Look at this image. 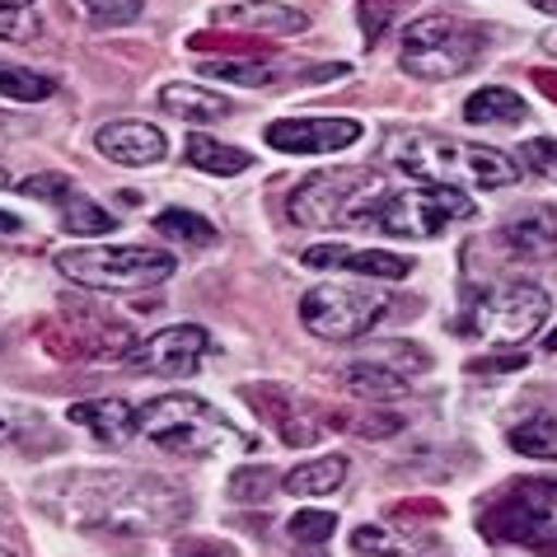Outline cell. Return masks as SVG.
I'll return each instance as SVG.
<instances>
[{
	"instance_id": "cell-11",
	"label": "cell",
	"mask_w": 557,
	"mask_h": 557,
	"mask_svg": "<svg viewBox=\"0 0 557 557\" xmlns=\"http://www.w3.org/2000/svg\"><path fill=\"white\" fill-rule=\"evenodd\" d=\"M211 347L207 329L197 323H174V329H160L154 337L132 347V366L146 370V375H164V380H178V375H193L202 366V356Z\"/></svg>"
},
{
	"instance_id": "cell-3",
	"label": "cell",
	"mask_w": 557,
	"mask_h": 557,
	"mask_svg": "<svg viewBox=\"0 0 557 557\" xmlns=\"http://www.w3.org/2000/svg\"><path fill=\"white\" fill-rule=\"evenodd\" d=\"M136 431H141L150 445H160L164 455H178V459H221L225 450L249 445L230 417H221L197 394L150 398V404L136 412Z\"/></svg>"
},
{
	"instance_id": "cell-13",
	"label": "cell",
	"mask_w": 557,
	"mask_h": 557,
	"mask_svg": "<svg viewBox=\"0 0 557 557\" xmlns=\"http://www.w3.org/2000/svg\"><path fill=\"white\" fill-rule=\"evenodd\" d=\"M262 136L282 154H333V150H347L361 141V122L356 117H282Z\"/></svg>"
},
{
	"instance_id": "cell-40",
	"label": "cell",
	"mask_w": 557,
	"mask_h": 557,
	"mask_svg": "<svg viewBox=\"0 0 557 557\" xmlns=\"http://www.w3.org/2000/svg\"><path fill=\"white\" fill-rule=\"evenodd\" d=\"M343 258V244H319V249H305V268H337Z\"/></svg>"
},
{
	"instance_id": "cell-27",
	"label": "cell",
	"mask_w": 557,
	"mask_h": 557,
	"mask_svg": "<svg viewBox=\"0 0 557 557\" xmlns=\"http://www.w3.org/2000/svg\"><path fill=\"white\" fill-rule=\"evenodd\" d=\"M57 95V81L42 71H28V66H14V61H0V99H14V103H42Z\"/></svg>"
},
{
	"instance_id": "cell-23",
	"label": "cell",
	"mask_w": 557,
	"mask_h": 557,
	"mask_svg": "<svg viewBox=\"0 0 557 557\" xmlns=\"http://www.w3.org/2000/svg\"><path fill=\"white\" fill-rule=\"evenodd\" d=\"M188 164L202 169V174L235 178V174H244V169H253V154L239 150V146L215 141V136H207V132H193V136H188Z\"/></svg>"
},
{
	"instance_id": "cell-24",
	"label": "cell",
	"mask_w": 557,
	"mask_h": 557,
	"mask_svg": "<svg viewBox=\"0 0 557 557\" xmlns=\"http://www.w3.org/2000/svg\"><path fill=\"white\" fill-rule=\"evenodd\" d=\"M337 380H343V389H347V394L370 398V404H389V398H398V394L408 389V380H404V375H394V370H384V366H375V361H366V356H361V361H351Z\"/></svg>"
},
{
	"instance_id": "cell-19",
	"label": "cell",
	"mask_w": 557,
	"mask_h": 557,
	"mask_svg": "<svg viewBox=\"0 0 557 557\" xmlns=\"http://www.w3.org/2000/svg\"><path fill=\"white\" fill-rule=\"evenodd\" d=\"M160 108L169 117H183V122H221V117L235 113V103L225 95H211L202 85H164Z\"/></svg>"
},
{
	"instance_id": "cell-18",
	"label": "cell",
	"mask_w": 557,
	"mask_h": 557,
	"mask_svg": "<svg viewBox=\"0 0 557 557\" xmlns=\"http://www.w3.org/2000/svg\"><path fill=\"white\" fill-rule=\"evenodd\" d=\"M197 71L225 85H249V89H268L276 81H286V66L276 57H258V52H239V57H197Z\"/></svg>"
},
{
	"instance_id": "cell-5",
	"label": "cell",
	"mask_w": 557,
	"mask_h": 557,
	"mask_svg": "<svg viewBox=\"0 0 557 557\" xmlns=\"http://www.w3.org/2000/svg\"><path fill=\"white\" fill-rule=\"evenodd\" d=\"M384 178L370 169H319L309 174L296 193H290V221L309 230H329V225H366L375 221V211L384 202Z\"/></svg>"
},
{
	"instance_id": "cell-9",
	"label": "cell",
	"mask_w": 557,
	"mask_h": 557,
	"mask_svg": "<svg viewBox=\"0 0 557 557\" xmlns=\"http://www.w3.org/2000/svg\"><path fill=\"white\" fill-rule=\"evenodd\" d=\"M548 290L534 286V282H502V286H487L483 296L473 300V309L459 323L463 333L483 337V343H524V337H534L539 329H544L548 319Z\"/></svg>"
},
{
	"instance_id": "cell-46",
	"label": "cell",
	"mask_w": 557,
	"mask_h": 557,
	"mask_svg": "<svg viewBox=\"0 0 557 557\" xmlns=\"http://www.w3.org/2000/svg\"><path fill=\"white\" fill-rule=\"evenodd\" d=\"M548 48H557V34H553V38H548Z\"/></svg>"
},
{
	"instance_id": "cell-1",
	"label": "cell",
	"mask_w": 557,
	"mask_h": 557,
	"mask_svg": "<svg viewBox=\"0 0 557 557\" xmlns=\"http://www.w3.org/2000/svg\"><path fill=\"white\" fill-rule=\"evenodd\" d=\"M38 502L57 520L89 534L113 539H150L188 520V492L164 483L154 473H117V469H89V473H61L38 492Z\"/></svg>"
},
{
	"instance_id": "cell-32",
	"label": "cell",
	"mask_w": 557,
	"mask_h": 557,
	"mask_svg": "<svg viewBox=\"0 0 557 557\" xmlns=\"http://www.w3.org/2000/svg\"><path fill=\"white\" fill-rule=\"evenodd\" d=\"M337 530V516L333 510H296V516L286 520V534H290V544H300V548H319V544H329Z\"/></svg>"
},
{
	"instance_id": "cell-20",
	"label": "cell",
	"mask_w": 557,
	"mask_h": 557,
	"mask_svg": "<svg viewBox=\"0 0 557 557\" xmlns=\"http://www.w3.org/2000/svg\"><path fill=\"white\" fill-rule=\"evenodd\" d=\"M347 473H351L347 455H323V459H309L300 469H290L282 478V487L290 497H333V492L347 483Z\"/></svg>"
},
{
	"instance_id": "cell-34",
	"label": "cell",
	"mask_w": 557,
	"mask_h": 557,
	"mask_svg": "<svg viewBox=\"0 0 557 557\" xmlns=\"http://www.w3.org/2000/svg\"><path fill=\"white\" fill-rule=\"evenodd\" d=\"M146 0H85L89 20L103 24V28H117V24H132L136 14H141Z\"/></svg>"
},
{
	"instance_id": "cell-15",
	"label": "cell",
	"mask_w": 557,
	"mask_h": 557,
	"mask_svg": "<svg viewBox=\"0 0 557 557\" xmlns=\"http://www.w3.org/2000/svg\"><path fill=\"white\" fill-rule=\"evenodd\" d=\"M502 249L510 258H548L557 249V207H524L516 215H506L497 230Z\"/></svg>"
},
{
	"instance_id": "cell-45",
	"label": "cell",
	"mask_w": 557,
	"mask_h": 557,
	"mask_svg": "<svg viewBox=\"0 0 557 557\" xmlns=\"http://www.w3.org/2000/svg\"><path fill=\"white\" fill-rule=\"evenodd\" d=\"M0 188H14V178L5 174V169H0Z\"/></svg>"
},
{
	"instance_id": "cell-28",
	"label": "cell",
	"mask_w": 557,
	"mask_h": 557,
	"mask_svg": "<svg viewBox=\"0 0 557 557\" xmlns=\"http://www.w3.org/2000/svg\"><path fill=\"white\" fill-rule=\"evenodd\" d=\"M61 225H66L71 235L89 239V235H108V230H113V215H108L99 202H89V197L71 193L66 202H61Z\"/></svg>"
},
{
	"instance_id": "cell-10",
	"label": "cell",
	"mask_w": 557,
	"mask_h": 557,
	"mask_svg": "<svg viewBox=\"0 0 557 557\" xmlns=\"http://www.w3.org/2000/svg\"><path fill=\"white\" fill-rule=\"evenodd\" d=\"M473 215V197L450 183H422L408 193H389L375 211V225L394 239H436L450 225L469 221Z\"/></svg>"
},
{
	"instance_id": "cell-17",
	"label": "cell",
	"mask_w": 557,
	"mask_h": 557,
	"mask_svg": "<svg viewBox=\"0 0 557 557\" xmlns=\"http://www.w3.org/2000/svg\"><path fill=\"white\" fill-rule=\"evenodd\" d=\"M215 24L230 28H253V34H305V14L290 5H276V0H239V5H215Z\"/></svg>"
},
{
	"instance_id": "cell-30",
	"label": "cell",
	"mask_w": 557,
	"mask_h": 557,
	"mask_svg": "<svg viewBox=\"0 0 557 557\" xmlns=\"http://www.w3.org/2000/svg\"><path fill=\"white\" fill-rule=\"evenodd\" d=\"M38 431H48V422L38 412L0 404V450H28L38 441Z\"/></svg>"
},
{
	"instance_id": "cell-44",
	"label": "cell",
	"mask_w": 557,
	"mask_h": 557,
	"mask_svg": "<svg viewBox=\"0 0 557 557\" xmlns=\"http://www.w3.org/2000/svg\"><path fill=\"white\" fill-rule=\"evenodd\" d=\"M0 230H20V221H14V215H5V211H0Z\"/></svg>"
},
{
	"instance_id": "cell-4",
	"label": "cell",
	"mask_w": 557,
	"mask_h": 557,
	"mask_svg": "<svg viewBox=\"0 0 557 557\" xmlns=\"http://www.w3.org/2000/svg\"><path fill=\"white\" fill-rule=\"evenodd\" d=\"M478 534L510 548H557V483L553 478H516L478 502Z\"/></svg>"
},
{
	"instance_id": "cell-12",
	"label": "cell",
	"mask_w": 557,
	"mask_h": 557,
	"mask_svg": "<svg viewBox=\"0 0 557 557\" xmlns=\"http://www.w3.org/2000/svg\"><path fill=\"white\" fill-rule=\"evenodd\" d=\"M239 394H244V404H249L262 422L282 436V445H290V450H309V445L323 436V422L290 389H282V384H244Z\"/></svg>"
},
{
	"instance_id": "cell-16",
	"label": "cell",
	"mask_w": 557,
	"mask_h": 557,
	"mask_svg": "<svg viewBox=\"0 0 557 557\" xmlns=\"http://www.w3.org/2000/svg\"><path fill=\"white\" fill-rule=\"evenodd\" d=\"M66 422L89 431L95 441H108V445H127L136 436V408L122 404V398H85V404H71Z\"/></svg>"
},
{
	"instance_id": "cell-38",
	"label": "cell",
	"mask_w": 557,
	"mask_h": 557,
	"mask_svg": "<svg viewBox=\"0 0 557 557\" xmlns=\"http://www.w3.org/2000/svg\"><path fill=\"white\" fill-rule=\"evenodd\" d=\"M174 557H235V548L215 544V539H183Z\"/></svg>"
},
{
	"instance_id": "cell-31",
	"label": "cell",
	"mask_w": 557,
	"mask_h": 557,
	"mask_svg": "<svg viewBox=\"0 0 557 557\" xmlns=\"http://www.w3.org/2000/svg\"><path fill=\"white\" fill-rule=\"evenodd\" d=\"M417 544L408 539H398L394 530H384V524H356L351 534V553L356 557H408Z\"/></svg>"
},
{
	"instance_id": "cell-37",
	"label": "cell",
	"mask_w": 557,
	"mask_h": 557,
	"mask_svg": "<svg viewBox=\"0 0 557 557\" xmlns=\"http://www.w3.org/2000/svg\"><path fill=\"white\" fill-rule=\"evenodd\" d=\"M0 38H5V42H28V38H38L34 10H0Z\"/></svg>"
},
{
	"instance_id": "cell-36",
	"label": "cell",
	"mask_w": 557,
	"mask_h": 557,
	"mask_svg": "<svg viewBox=\"0 0 557 557\" xmlns=\"http://www.w3.org/2000/svg\"><path fill=\"white\" fill-rule=\"evenodd\" d=\"M24 197H48V202H66V197L75 193V183L66 174H34V178H24V183H14Z\"/></svg>"
},
{
	"instance_id": "cell-14",
	"label": "cell",
	"mask_w": 557,
	"mask_h": 557,
	"mask_svg": "<svg viewBox=\"0 0 557 557\" xmlns=\"http://www.w3.org/2000/svg\"><path fill=\"white\" fill-rule=\"evenodd\" d=\"M95 146H99V154H108L113 164H127V169L160 164L169 154L164 132L154 127V122H136V117H122V122H108V127H99Z\"/></svg>"
},
{
	"instance_id": "cell-7",
	"label": "cell",
	"mask_w": 557,
	"mask_h": 557,
	"mask_svg": "<svg viewBox=\"0 0 557 557\" xmlns=\"http://www.w3.org/2000/svg\"><path fill=\"white\" fill-rule=\"evenodd\" d=\"M487 48V34L459 14H422L404 28V71L417 81H455L473 71Z\"/></svg>"
},
{
	"instance_id": "cell-29",
	"label": "cell",
	"mask_w": 557,
	"mask_h": 557,
	"mask_svg": "<svg viewBox=\"0 0 557 557\" xmlns=\"http://www.w3.org/2000/svg\"><path fill=\"white\" fill-rule=\"evenodd\" d=\"M366 361H375L384 370H394V375H422V370H431V356L422 343H380L366 351Z\"/></svg>"
},
{
	"instance_id": "cell-21",
	"label": "cell",
	"mask_w": 557,
	"mask_h": 557,
	"mask_svg": "<svg viewBox=\"0 0 557 557\" xmlns=\"http://www.w3.org/2000/svg\"><path fill=\"white\" fill-rule=\"evenodd\" d=\"M463 117H469L473 127H520V122L530 117V108H524V99L516 95V89L487 85V89H478V95H469Z\"/></svg>"
},
{
	"instance_id": "cell-8",
	"label": "cell",
	"mask_w": 557,
	"mask_h": 557,
	"mask_svg": "<svg viewBox=\"0 0 557 557\" xmlns=\"http://www.w3.org/2000/svg\"><path fill=\"white\" fill-rule=\"evenodd\" d=\"M389 309V296L366 282H323L305 290L300 300V323L323 343H351V337L370 333Z\"/></svg>"
},
{
	"instance_id": "cell-41",
	"label": "cell",
	"mask_w": 557,
	"mask_h": 557,
	"mask_svg": "<svg viewBox=\"0 0 557 557\" xmlns=\"http://www.w3.org/2000/svg\"><path fill=\"white\" fill-rule=\"evenodd\" d=\"M534 81L544 85V89H548V99L557 103V75H548V71H534Z\"/></svg>"
},
{
	"instance_id": "cell-26",
	"label": "cell",
	"mask_w": 557,
	"mask_h": 557,
	"mask_svg": "<svg viewBox=\"0 0 557 557\" xmlns=\"http://www.w3.org/2000/svg\"><path fill=\"white\" fill-rule=\"evenodd\" d=\"M154 235H164V239H174V244H188V249H211L215 239V225L202 221L197 211H183V207H169L154 215Z\"/></svg>"
},
{
	"instance_id": "cell-33",
	"label": "cell",
	"mask_w": 557,
	"mask_h": 557,
	"mask_svg": "<svg viewBox=\"0 0 557 557\" xmlns=\"http://www.w3.org/2000/svg\"><path fill=\"white\" fill-rule=\"evenodd\" d=\"M276 483H282V478H276L272 469H239L235 478H230V497L235 502H262Z\"/></svg>"
},
{
	"instance_id": "cell-42",
	"label": "cell",
	"mask_w": 557,
	"mask_h": 557,
	"mask_svg": "<svg viewBox=\"0 0 557 557\" xmlns=\"http://www.w3.org/2000/svg\"><path fill=\"white\" fill-rule=\"evenodd\" d=\"M0 10H34V0H0Z\"/></svg>"
},
{
	"instance_id": "cell-6",
	"label": "cell",
	"mask_w": 557,
	"mask_h": 557,
	"mask_svg": "<svg viewBox=\"0 0 557 557\" xmlns=\"http://www.w3.org/2000/svg\"><path fill=\"white\" fill-rule=\"evenodd\" d=\"M174 253L150 244H85L57 253V272L85 290H141L174 276Z\"/></svg>"
},
{
	"instance_id": "cell-22",
	"label": "cell",
	"mask_w": 557,
	"mask_h": 557,
	"mask_svg": "<svg viewBox=\"0 0 557 557\" xmlns=\"http://www.w3.org/2000/svg\"><path fill=\"white\" fill-rule=\"evenodd\" d=\"M506 445L530 459H557V408H534L520 422H510Z\"/></svg>"
},
{
	"instance_id": "cell-39",
	"label": "cell",
	"mask_w": 557,
	"mask_h": 557,
	"mask_svg": "<svg viewBox=\"0 0 557 557\" xmlns=\"http://www.w3.org/2000/svg\"><path fill=\"white\" fill-rule=\"evenodd\" d=\"M524 361H530L524 351H497L492 361H473L469 370H473V375H478V370H524Z\"/></svg>"
},
{
	"instance_id": "cell-25",
	"label": "cell",
	"mask_w": 557,
	"mask_h": 557,
	"mask_svg": "<svg viewBox=\"0 0 557 557\" xmlns=\"http://www.w3.org/2000/svg\"><path fill=\"white\" fill-rule=\"evenodd\" d=\"M337 268H347L351 276H370V282H404L412 272V258L404 253H389V249H343Z\"/></svg>"
},
{
	"instance_id": "cell-2",
	"label": "cell",
	"mask_w": 557,
	"mask_h": 557,
	"mask_svg": "<svg viewBox=\"0 0 557 557\" xmlns=\"http://www.w3.org/2000/svg\"><path fill=\"white\" fill-rule=\"evenodd\" d=\"M384 164L417 183H478V188H510L520 178V164L492 146H469L436 132H394L384 141Z\"/></svg>"
},
{
	"instance_id": "cell-35",
	"label": "cell",
	"mask_w": 557,
	"mask_h": 557,
	"mask_svg": "<svg viewBox=\"0 0 557 557\" xmlns=\"http://www.w3.org/2000/svg\"><path fill=\"white\" fill-rule=\"evenodd\" d=\"M524 169H534L539 178H557V141H548V136H534V141L520 146V160Z\"/></svg>"
},
{
	"instance_id": "cell-43",
	"label": "cell",
	"mask_w": 557,
	"mask_h": 557,
	"mask_svg": "<svg viewBox=\"0 0 557 557\" xmlns=\"http://www.w3.org/2000/svg\"><path fill=\"white\" fill-rule=\"evenodd\" d=\"M544 351H548V356H557V329L544 337Z\"/></svg>"
}]
</instances>
